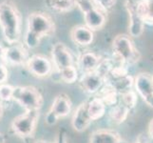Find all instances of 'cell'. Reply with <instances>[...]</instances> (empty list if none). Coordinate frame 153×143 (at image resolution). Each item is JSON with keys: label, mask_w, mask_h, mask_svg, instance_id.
<instances>
[{"label": "cell", "mask_w": 153, "mask_h": 143, "mask_svg": "<svg viewBox=\"0 0 153 143\" xmlns=\"http://www.w3.org/2000/svg\"><path fill=\"white\" fill-rule=\"evenodd\" d=\"M55 31V24L51 15L45 12H33L27 19V31L25 44L30 49L36 48L44 37L51 36Z\"/></svg>", "instance_id": "obj_1"}, {"label": "cell", "mask_w": 153, "mask_h": 143, "mask_svg": "<svg viewBox=\"0 0 153 143\" xmlns=\"http://www.w3.org/2000/svg\"><path fill=\"white\" fill-rule=\"evenodd\" d=\"M0 27L6 42L16 44L21 34V14L12 1L0 3Z\"/></svg>", "instance_id": "obj_2"}, {"label": "cell", "mask_w": 153, "mask_h": 143, "mask_svg": "<svg viewBox=\"0 0 153 143\" xmlns=\"http://www.w3.org/2000/svg\"><path fill=\"white\" fill-rule=\"evenodd\" d=\"M114 57L122 63L134 64L141 58L139 51L136 49L132 40L126 34H118L112 42Z\"/></svg>", "instance_id": "obj_3"}, {"label": "cell", "mask_w": 153, "mask_h": 143, "mask_svg": "<svg viewBox=\"0 0 153 143\" xmlns=\"http://www.w3.org/2000/svg\"><path fill=\"white\" fill-rule=\"evenodd\" d=\"M13 99L26 111H39L43 105V97L38 90L33 86L14 87Z\"/></svg>", "instance_id": "obj_4"}, {"label": "cell", "mask_w": 153, "mask_h": 143, "mask_svg": "<svg viewBox=\"0 0 153 143\" xmlns=\"http://www.w3.org/2000/svg\"><path fill=\"white\" fill-rule=\"evenodd\" d=\"M39 118V111H26L22 115L13 118L12 129L15 135L20 137H30L33 136Z\"/></svg>", "instance_id": "obj_5"}, {"label": "cell", "mask_w": 153, "mask_h": 143, "mask_svg": "<svg viewBox=\"0 0 153 143\" xmlns=\"http://www.w3.org/2000/svg\"><path fill=\"white\" fill-rule=\"evenodd\" d=\"M138 0H125V7L128 14V33L132 37H140L143 34L145 23L137 13Z\"/></svg>", "instance_id": "obj_6"}, {"label": "cell", "mask_w": 153, "mask_h": 143, "mask_svg": "<svg viewBox=\"0 0 153 143\" xmlns=\"http://www.w3.org/2000/svg\"><path fill=\"white\" fill-rule=\"evenodd\" d=\"M134 86L137 93L144 101L153 108V78L147 73H141L134 79Z\"/></svg>", "instance_id": "obj_7"}, {"label": "cell", "mask_w": 153, "mask_h": 143, "mask_svg": "<svg viewBox=\"0 0 153 143\" xmlns=\"http://www.w3.org/2000/svg\"><path fill=\"white\" fill-rule=\"evenodd\" d=\"M26 66L29 72L36 77H46L50 76L52 71L51 62L46 56L40 55H34L30 56Z\"/></svg>", "instance_id": "obj_8"}, {"label": "cell", "mask_w": 153, "mask_h": 143, "mask_svg": "<svg viewBox=\"0 0 153 143\" xmlns=\"http://www.w3.org/2000/svg\"><path fill=\"white\" fill-rule=\"evenodd\" d=\"M51 56L52 60H53V65L58 70V72H60L67 67L74 65L71 50L61 42H58L52 47Z\"/></svg>", "instance_id": "obj_9"}, {"label": "cell", "mask_w": 153, "mask_h": 143, "mask_svg": "<svg viewBox=\"0 0 153 143\" xmlns=\"http://www.w3.org/2000/svg\"><path fill=\"white\" fill-rule=\"evenodd\" d=\"M91 118L88 113V102H83L74 111L71 118V126L76 132H83L88 128Z\"/></svg>", "instance_id": "obj_10"}, {"label": "cell", "mask_w": 153, "mask_h": 143, "mask_svg": "<svg viewBox=\"0 0 153 143\" xmlns=\"http://www.w3.org/2000/svg\"><path fill=\"white\" fill-rule=\"evenodd\" d=\"M80 87L83 91L89 94L97 93L105 83V79L96 71L85 73L80 79Z\"/></svg>", "instance_id": "obj_11"}, {"label": "cell", "mask_w": 153, "mask_h": 143, "mask_svg": "<svg viewBox=\"0 0 153 143\" xmlns=\"http://www.w3.org/2000/svg\"><path fill=\"white\" fill-rule=\"evenodd\" d=\"M84 20H85V26L88 29L93 31L101 30L107 22L105 14L102 10L98 7H94L88 12L84 13Z\"/></svg>", "instance_id": "obj_12"}, {"label": "cell", "mask_w": 153, "mask_h": 143, "mask_svg": "<svg viewBox=\"0 0 153 143\" xmlns=\"http://www.w3.org/2000/svg\"><path fill=\"white\" fill-rule=\"evenodd\" d=\"M5 58L6 63H10L16 66L25 65L29 59L25 47L17 43L10 45L9 48L5 49Z\"/></svg>", "instance_id": "obj_13"}, {"label": "cell", "mask_w": 153, "mask_h": 143, "mask_svg": "<svg viewBox=\"0 0 153 143\" xmlns=\"http://www.w3.org/2000/svg\"><path fill=\"white\" fill-rule=\"evenodd\" d=\"M71 38L75 44L80 46H88L93 42L94 34L93 31L88 29L87 26L77 25L74 26L71 31Z\"/></svg>", "instance_id": "obj_14"}, {"label": "cell", "mask_w": 153, "mask_h": 143, "mask_svg": "<svg viewBox=\"0 0 153 143\" xmlns=\"http://www.w3.org/2000/svg\"><path fill=\"white\" fill-rule=\"evenodd\" d=\"M71 101L70 97L65 94H60L55 97L51 107L49 110L51 113L53 114L57 118H65L71 113Z\"/></svg>", "instance_id": "obj_15"}, {"label": "cell", "mask_w": 153, "mask_h": 143, "mask_svg": "<svg viewBox=\"0 0 153 143\" xmlns=\"http://www.w3.org/2000/svg\"><path fill=\"white\" fill-rule=\"evenodd\" d=\"M89 143H126L119 134L108 130H98L93 132L89 137Z\"/></svg>", "instance_id": "obj_16"}, {"label": "cell", "mask_w": 153, "mask_h": 143, "mask_svg": "<svg viewBox=\"0 0 153 143\" xmlns=\"http://www.w3.org/2000/svg\"><path fill=\"white\" fill-rule=\"evenodd\" d=\"M100 61H101V59L96 54H94L92 52H85L79 57L78 65L85 73L95 71Z\"/></svg>", "instance_id": "obj_17"}, {"label": "cell", "mask_w": 153, "mask_h": 143, "mask_svg": "<svg viewBox=\"0 0 153 143\" xmlns=\"http://www.w3.org/2000/svg\"><path fill=\"white\" fill-rule=\"evenodd\" d=\"M47 8L55 13H66L76 8L75 0H44Z\"/></svg>", "instance_id": "obj_18"}, {"label": "cell", "mask_w": 153, "mask_h": 143, "mask_svg": "<svg viewBox=\"0 0 153 143\" xmlns=\"http://www.w3.org/2000/svg\"><path fill=\"white\" fill-rule=\"evenodd\" d=\"M137 13L145 24L153 25V0H138Z\"/></svg>", "instance_id": "obj_19"}, {"label": "cell", "mask_w": 153, "mask_h": 143, "mask_svg": "<svg viewBox=\"0 0 153 143\" xmlns=\"http://www.w3.org/2000/svg\"><path fill=\"white\" fill-rule=\"evenodd\" d=\"M104 102L105 106H114L117 103L118 92L109 83H105L102 88L99 90L98 97Z\"/></svg>", "instance_id": "obj_20"}, {"label": "cell", "mask_w": 153, "mask_h": 143, "mask_svg": "<svg viewBox=\"0 0 153 143\" xmlns=\"http://www.w3.org/2000/svg\"><path fill=\"white\" fill-rule=\"evenodd\" d=\"M88 113L91 120L101 118L105 113V105L99 97H94L88 102Z\"/></svg>", "instance_id": "obj_21"}, {"label": "cell", "mask_w": 153, "mask_h": 143, "mask_svg": "<svg viewBox=\"0 0 153 143\" xmlns=\"http://www.w3.org/2000/svg\"><path fill=\"white\" fill-rule=\"evenodd\" d=\"M128 113H129V110L123 104H120V105H115L110 109L109 116H110V118L112 119L113 122L120 124V123H123L124 121L128 118Z\"/></svg>", "instance_id": "obj_22"}, {"label": "cell", "mask_w": 153, "mask_h": 143, "mask_svg": "<svg viewBox=\"0 0 153 143\" xmlns=\"http://www.w3.org/2000/svg\"><path fill=\"white\" fill-rule=\"evenodd\" d=\"M107 83L111 84V85L116 89V91H121L122 93L128 91L131 88V86L134 84V79L132 76H126V77L117 79V80H112V81H108Z\"/></svg>", "instance_id": "obj_23"}, {"label": "cell", "mask_w": 153, "mask_h": 143, "mask_svg": "<svg viewBox=\"0 0 153 143\" xmlns=\"http://www.w3.org/2000/svg\"><path fill=\"white\" fill-rule=\"evenodd\" d=\"M61 79L64 82L68 84H72L77 80L78 77V73H77V69L75 68L74 65L67 67L65 69H63L59 72Z\"/></svg>", "instance_id": "obj_24"}, {"label": "cell", "mask_w": 153, "mask_h": 143, "mask_svg": "<svg viewBox=\"0 0 153 143\" xmlns=\"http://www.w3.org/2000/svg\"><path fill=\"white\" fill-rule=\"evenodd\" d=\"M137 103V95L134 91H126L122 93V104L128 110L135 107Z\"/></svg>", "instance_id": "obj_25"}, {"label": "cell", "mask_w": 153, "mask_h": 143, "mask_svg": "<svg viewBox=\"0 0 153 143\" xmlns=\"http://www.w3.org/2000/svg\"><path fill=\"white\" fill-rule=\"evenodd\" d=\"M13 89L14 87L9 84H0V99L5 100V101L13 99Z\"/></svg>", "instance_id": "obj_26"}, {"label": "cell", "mask_w": 153, "mask_h": 143, "mask_svg": "<svg viewBox=\"0 0 153 143\" xmlns=\"http://www.w3.org/2000/svg\"><path fill=\"white\" fill-rule=\"evenodd\" d=\"M92 1L104 13L112 9L116 4V0H92Z\"/></svg>", "instance_id": "obj_27"}, {"label": "cell", "mask_w": 153, "mask_h": 143, "mask_svg": "<svg viewBox=\"0 0 153 143\" xmlns=\"http://www.w3.org/2000/svg\"><path fill=\"white\" fill-rule=\"evenodd\" d=\"M9 72L6 65H0V84H4L7 81Z\"/></svg>", "instance_id": "obj_28"}, {"label": "cell", "mask_w": 153, "mask_h": 143, "mask_svg": "<svg viewBox=\"0 0 153 143\" xmlns=\"http://www.w3.org/2000/svg\"><path fill=\"white\" fill-rule=\"evenodd\" d=\"M57 120H58V118L53 114L51 113L50 111L47 113V115L45 116V121H46V123L48 125H54L57 122Z\"/></svg>", "instance_id": "obj_29"}, {"label": "cell", "mask_w": 153, "mask_h": 143, "mask_svg": "<svg viewBox=\"0 0 153 143\" xmlns=\"http://www.w3.org/2000/svg\"><path fill=\"white\" fill-rule=\"evenodd\" d=\"M55 143H68V139H67V136L65 133H63V132H60L59 134H58V136H57V140Z\"/></svg>", "instance_id": "obj_30"}, {"label": "cell", "mask_w": 153, "mask_h": 143, "mask_svg": "<svg viewBox=\"0 0 153 143\" xmlns=\"http://www.w3.org/2000/svg\"><path fill=\"white\" fill-rule=\"evenodd\" d=\"M0 65H6V58H5V49L0 45Z\"/></svg>", "instance_id": "obj_31"}, {"label": "cell", "mask_w": 153, "mask_h": 143, "mask_svg": "<svg viewBox=\"0 0 153 143\" xmlns=\"http://www.w3.org/2000/svg\"><path fill=\"white\" fill-rule=\"evenodd\" d=\"M149 134L151 137H153V119L150 121V123L149 125Z\"/></svg>", "instance_id": "obj_32"}, {"label": "cell", "mask_w": 153, "mask_h": 143, "mask_svg": "<svg viewBox=\"0 0 153 143\" xmlns=\"http://www.w3.org/2000/svg\"><path fill=\"white\" fill-rule=\"evenodd\" d=\"M5 141H6V139H5L4 135L0 133V143H5Z\"/></svg>", "instance_id": "obj_33"}, {"label": "cell", "mask_w": 153, "mask_h": 143, "mask_svg": "<svg viewBox=\"0 0 153 143\" xmlns=\"http://www.w3.org/2000/svg\"><path fill=\"white\" fill-rule=\"evenodd\" d=\"M35 143H52V142H50V141H47V140H37Z\"/></svg>", "instance_id": "obj_34"}, {"label": "cell", "mask_w": 153, "mask_h": 143, "mask_svg": "<svg viewBox=\"0 0 153 143\" xmlns=\"http://www.w3.org/2000/svg\"><path fill=\"white\" fill-rule=\"evenodd\" d=\"M2 114H3V108H2V105L0 104V118H1Z\"/></svg>", "instance_id": "obj_35"}, {"label": "cell", "mask_w": 153, "mask_h": 143, "mask_svg": "<svg viewBox=\"0 0 153 143\" xmlns=\"http://www.w3.org/2000/svg\"><path fill=\"white\" fill-rule=\"evenodd\" d=\"M152 78H153V76H152Z\"/></svg>", "instance_id": "obj_36"}]
</instances>
